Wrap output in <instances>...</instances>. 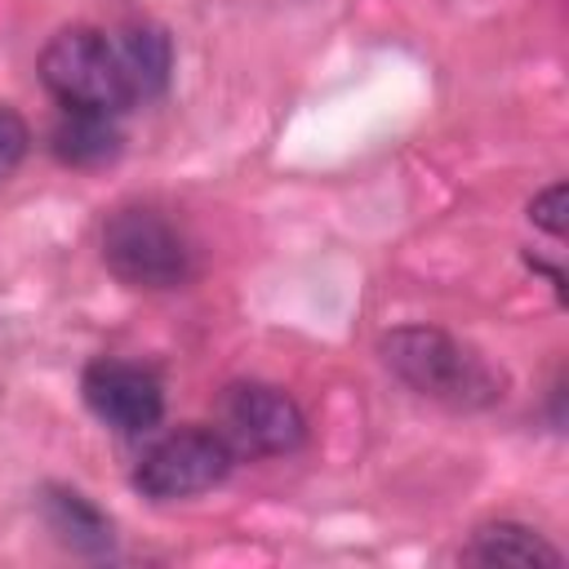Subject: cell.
Returning a JSON list of instances; mask_svg holds the SVG:
<instances>
[{"instance_id": "obj_8", "label": "cell", "mask_w": 569, "mask_h": 569, "mask_svg": "<svg viewBox=\"0 0 569 569\" xmlns=\"http://www.w3.org/2000/svg\"><path fill=\"white\" fill-rule=\"evenodd\" d=\"M49 151L67 169H102L124 151V133L111 111L62 107V116L49 129Z\"/></svg>"}, {"instance_id": "obj_4", "label": "cell", "mask_w": 569, "mask_h": 569, "mask_svg": "<svg viewBox=\"0 0 569 569\" xmlns=\"http://www.w3.org/2000/svg\"><path fill=\"white\" fill-rule=\"evenodd\" d=\"M231 445L213 427H178L160 436L133 467V489L151 502H182L209 493L231 476Z\"/></svg>"}, {"instance_id": "obj_3", "label": "cell", "mask_w": 569, "mask_h": 569, "mask_svg": "<svg viewBox=\"0 0 569 569\" xmlns=\"http://www.w3.org/2000/svg\"><path fill=\"white\" fill-rule=\"evenodd\" d=\"M40 80L62 107H89V111H129V84L116 58L111 31L98 27H62L40 49Z\"/></svg>"}, {"instance_id": "obj_12", "label": "cell", "mask_w": 569, "mask_h": 569, "mask_svg": "<svg viewBox=\"0 0 569 569\" xmlns=\"http://www.w3.org/2000/svg\"><path fill=\"white\" fill-rule=\"evenodd\" d=\"M529 222L542 227L547 236L565 240V236H569V187H565V182H551L547 191H538V196L529 200Z\"/></svg>"}, {"instance_id": "obj_11", "label": "cell", "mask_w": 569, "mask_h": 569, "mask_svg": "<svg viewBox=\"0 0 569 569\" xmlns=\"http://www.w3.org/2000/svg\"><path fill=\"white\" fill-rule=\"evenodd\" d=\"M27 151H31V124L9 102H0V182H9L18 173Z\"/></svg>"}, {"instance_id": "obj_9", "label": "cell", "mask_w": 569, "mask_h": 569, "mask_svg": "<svg viewBox=\"0 0 569 569\" xmlns=\"http://www.w3.org/2000/svg\"><path fill=\"white\" fill-rule=\"evenodd\" d=\"M111 40H116V58H120L129 98L133 102L160 98L169 89V76H173V40H169V31L156 27V22H129V27L111 31Z\"/></svg>"}, {"instance_id": "obj_2", "label": "cell", "mask_w": 569, "mask_h": 569, "mask_svg": "<svg viewBox=\"0 0 569 569\" xmlns=\"http://www.w3.org/2000/svg\"><path fill=\"white\" fill-rule=\"evenodd\" d=\"M102 262L129 289H182L196 276L191 240L151 204H124L102 222Z\"/></svg>"}, {"instance_id": "obj_1", "label": "cell", "mask_w": 569, "mask_h": 569, "mask_svg": "<svg viewBox=\"0 0 569 569\" xmlns=\"http://www.w3.org/2000/svg\"><path fill=\"white\" fill-rule=\"evenodd\" d=\"M382 365L418 396L445 409H489L502 400L507 378L462 338L436 325H400L378 338Z\"/></svg>"}, {"instance_id": "obj_6", "label": "cell", "mask_w": 569, "mask_h": 569, "mask_svg": "<svg viewBox=\"0 0 569 569\" xmlns=\"http://www.w3.org/2000/svg\"><path fill=\"white\" fill-rule=\"evenodd\" d=\"M80 396L98 422L120 436H147L164 418V387L147 365L133 360H89L80 373Z\"/></svg>"}, {"instance_id": "obj_10", "label": "cell", "mask_w": 569, "mask_h": 569, "mask_svg": "<svg viewBox=\"0 0 569 569\" xmlns=\"http://www.w3.org/2000/svg\"><path fill=\"white\" fill-rule=\"evenodd\" d=\"M462 560L467 565H511V569H556L565 556L529 525L489 520L471 533V542L462 547Z\"/></svg>"}, {"instance_id": "obj_5", "label": "cell", "mask_w": 569, "mask_h": 569, "mask_svg": "<svg viewBox=\"0 0 569 569\" xmlns=\"http://www.w3.org/2000/svg\"><path fill=\"white\" fill-rule=\"evenodd\" d=\"M222 436L236 458H280L307 440L298 400L276 382H231L222 391Z\"/></svg>"}, {"instance_id": "obj_7", "label": "cell", "mask_w": 569, "mask_h": 569, "mask_svg": "<svg viewBox=\"0 0 569 569\" xmlns=\"http://www.w3.org/2000/svg\"><path fill=\"white\" fill-rule=\"evenodd\" d=\"M36 502H40L44 529H49L67 551H76V556H111V547H116V525H111V516H107L93 498H84V493L71 489V485H44Z\"/></svg>"}]
</instances>
